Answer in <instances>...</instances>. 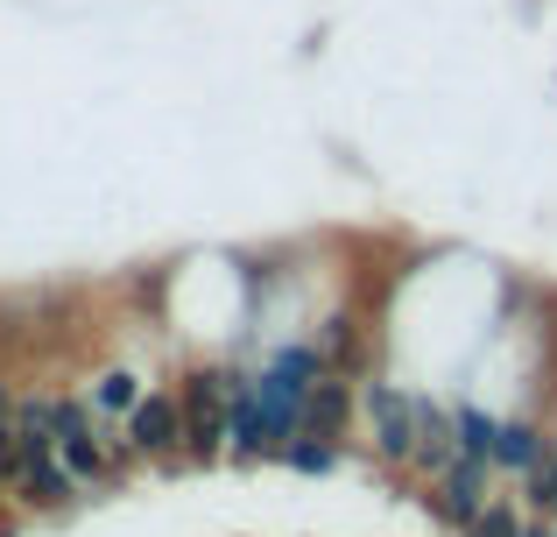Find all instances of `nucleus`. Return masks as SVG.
Masks as SVG:
<instances>
[{"label":"nucleus","mask_w":557,"mask_h":537,"mask_svg":"<svg viewBox=\"0 0 557 537\" xmlns=\"http://www.w3.org/2000/svg\"><path fill=\"white\" fill-rule=\"evenodd\" d=\"M360 417H368V431H374L368 446H374L381 467H409V453H417V389L368 375V382H360Z\"/></svg>","instance_id":"f257e3e1"},{"label":"nucleus","mask_w":557,"mask_h":537,"mask_svg":"<svg viewBox=\"0 0 557 537\" xmlns=\"http://www.w3.org/2000/svg\"><path fill=\"white\" fill-rule=\"evenodd\" d=\"M487 481H494L487 460H451L437 481H423V488H417V502H423V510H431L445 530H466L480 510H487Z\"/></svg>","instance_id":"7ed1b4c3"},{"label":"nucleus","mask_w":557,"mask_h":537,"mask_svg":"<svg viewBox=\"0 0 557 537\" xmlns=\"http://www.w3.org/2000/svg\"><path fill=\"white\" fill-rule=\"evenodd\" d=\"M550 460V439H544V425H536V417H502V425H494V453H487V467L494 474H536Z\"/></svg>","instance_id":"423d86ee"},{"label":"nucleus","mask_w":557,"mask_h":537,"mask_svg":"<svg viewBox=\"0 0 557 537\" xmlns=\"http://www.w3.org/2000/svg\"><path fill=\"white\" fill-rule=\"evenodd\" d=\"M121 439L135 460H156V467H184V396L177 389H141V403L121 417Z\"/></svg>","instance_id":"f03ea898"},{"label":"nucleus","mask_w":557,"mask_h":537,"mask_svg":"<svg viewBox=\"0 0 557 537\" xmlns=\"http://www.w3.org/2000/svg\"><path fill=\"white\" fill-rule=\"evenodd\" d=\"M14 425L36 439H57V396H14Z\"/></svg>","instance_id":"9b49d317"},{"label":"nucleus","mask_w":557,"mask_h":537,"mask_svg":"<svg viewBox=\"0 0 557 537\" xmlns=\"http://www.w3.org/2000/svg\"><path fill=\"white\" fill-rule=\"evenodd\" d=\"M141 389H149V382H141L135 368H99L85 396H92L99 425H121V417H127V411H135V403H141Z\"/></svg>","instance_id":"6e6552de"},{"label":"nucleus","mask_w":557,"mask_h":537,"mask_svg":"<svg viewBox=\"0 0 557 537\" xmlns=\"http://www.w3.org/2000/svg\"><path fill=\"white\" fill-rule=\"evenodd\" d=\"M494 425H502V417H494L487 403L451 396V431H459V460H487V453H494Z\"/></svg>","instance_id":"1a4fd4ad"},{"label":"nucleus","mask_w":557,"mask_h":537,"mask_svg":"<svg viewBox=\"0 0 557 537\" xmlns=\"http://www.w3.org/2000/svg\"><path fill=\"white\" fill-rule=\"evenodd\" d=\"M8 496L22 502L28 516H64L71 502L85 496V481H78L71 467H64V453H42V460H28V467H22V474L8 481Z\"/></svg>","instance_id":"20e7f679"},{"label":"nucleus","mask_w":557,"mask_h":537,"mask_svg":"<svg viewBox=\"0 0 557 537\" xmlns=\"http://www.w3.org/2000/svg\"><path fill=\"white\" fill-rule=\"evenodd\" d=\"M522 537H557V524H550V516H530V524H522Z\"/></svg>","instance_id":"f8f14e48"},{"label":"nucleus","mask_w":557,"mask_h":537,"mask_svg":"<svg viewBox=\"0 0 557 537\" xmlns=\"http://www.w3.org/2000/svg\"><path fill=\"white\" fill-rule=\"evenodd\" d=\"M275 467L304 474V481H318V474H339V467H346V439H318V431H297V439L275 453Z\"/></svg>","instance_id":"0eeeda50"},{"label":"nucleus","mask_w":557,"mask_h":537,"mask_svg":"<svg viewBox=\"0 0 557 537\" xmlns=\"http://www.w3.org/2000/svg\"><path fill=\"white\" fill-rule=\"evenodd\" d=\"M0 417H14V389L8 382H0Z\"/></svg>","instance_id":"ddd939ff"},{"label":"nucleus","mask_w":557,"mask_h":537,"mask_svg":"<svg viewBox=\"0 0 557 537\" xmlns=\"http://www.w3.org/2000/svg\"><path fill=\"white\" fill-rule=\"evenodd\" d=\"M550 474H557V446H550Z\"/></svg>","instance_id":"4468645a"},{"label":"nucleus","mask_w":557,"mask_h":537,"mask_svg":"<svg viewBox=\"0 0 557 537\" xmlns=\"http://www.w3.org/2000/svg\"><path fill=\"white\" fill-rule=\"evenodd\" d=\"M522 524H530V510H516L508 496H487V510H480L466 530H451V537H522Z\"/></svg>","instance_id":"9d476101"},{"label":"nucleus","mask_w":557,"mask_h":537,"mask_svg":"<svg viewBox=\"0 0 557 537\" xmlns=\"http://www.w3.org/2000/svg\"><path fill=\"white\" fill-rule=\"evenodd\" d=\"M354 425H360V382L325 368L311 382V403H304V431H318V439H346Z\"/></svg>","instance_id":"39448f33"},{"label":"nucleus","mask_w":557,"mask_h":537,"mask_svg":"<svg viewBox=\"0 0 557 537\" xmlns=\"http://www.w3.org/2000/svg\"><path fill=\"white\" fill-rule=\"evenodd\" d=\"M0 502H8V481H0Z\"/></svg>","instance_id":"2eb2a0df"}]
</instances>
